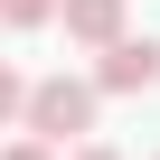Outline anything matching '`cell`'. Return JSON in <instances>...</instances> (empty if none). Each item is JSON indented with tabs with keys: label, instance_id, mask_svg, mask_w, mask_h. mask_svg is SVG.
Segmentation results:
<instances>
[{
	"label": "cell",
	"instance_id": "6da1fadb",
	"mask_svg": "<svg viewBox=\"0 0 160 160\" xmlns=\"http://www.w3.org/2000/svg\"><path fill=\"white\" fill-rule=\"evenodd\" d=\"M94 94L104 85H85V75H38V85H28V132L66 151L75 132H94Z\"/></svg>",
	"mask_w": 160,
	"mask_h": 160
},
{
	"label": "cell",
	"instance_id": "7a4b0ae2",
	"mask_svg": "<svg viewBox=\"0 0 160 160\" xmlns=\"http://www.w3.org/2000/svg\"><path fill=\"white\" fill-rule=\"evenodd\" d=\"M94 85L104 94H151L160 85V38H113L104 66H94Z\"/></svg>",
	"mask_w": 160,
	"mask_h": 160
},
{
	"label": "cell",
	"instance_id": "3957f363",
	"mask_svg": "<svg viewBox=\"0 0 160 160\" xmlns=\"http://www.w3.org/2000/svg\"><path fill=\"white\" fill-rule=\"evenodd\" d=\"M57 19H66L75 47H113V38H122V0H66Z\"/></svg>",
	"mask_w": 160,
	"mask_h": 160
},
{
	"label": "cell",
	"instance_id": "277c9868",
	"mask_svg": "<svg viewBox=\"0 0 160 160\" xmlns=\"http://www.w3.org/2000/svg\"><path fill=\"white\" fill-rule=\"evenodd\" d=\"M66 0H0V28H47Z\"/></svg>",
	"mask_w": 160,
	"mask_h": 160
},
{
	"label": "cell",
	"instance_id": "5b68a950",
	"mask_svg": "<svg viewBox=\"0 0 160 160\" xmlns=\"http://www.w3.org/2000/svg\"><path fill=\"white\" fill-rule=\"evenodd\" d=\"M0 122H28V75L0 57Z\"/></svg>",
	"mask_w": 160,
	"mask_h": 160
},
{
	"label": "cell",
	"instance_id": "8992f818",
	"mask_svg": "<svg viewBox=\"0 0 160 160\" xmlns=\"http://www.w3.org/2000/svg\"><path fill=\"white\" fill-rule=\"evenodd\" d=\"M0 160H57V141H38V132H28V141H10Z\"/></svg>",
	"mask_w": 160,
	"mask_h": 160
},
{
	"label": "cell",
	"instance_id": "52a82bcc",
	"mask_svg": "<svg viewBox=\"0 0 160 160\" xmlns=\"http://www.w3.org/2000/svg\"><path fill=\"white\" fill-rule=\"evenodd\" d=\"M75 160H122V151H104V141H94V151H75Z\"/></svg>",
	"mask_w": 160,
	"mask_h": 160
}]
</instances>
